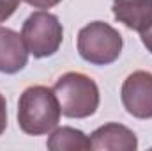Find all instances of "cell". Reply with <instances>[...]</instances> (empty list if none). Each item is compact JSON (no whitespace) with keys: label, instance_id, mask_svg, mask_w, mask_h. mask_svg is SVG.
<instances>
[{"label":"cell","instance_id":"1","mask_svg":"<svg viewBox=\"0 0 152 151\" xmlns=\"http://www.w3.org/2000/svg\"><path fill=\"white\" fill-rule=\"evenodd\" d=\"M60 103L53 89L46 85L27 87L18 100V126L27 135H46L60 123Z\"/></svg>","mask_w":152,"mask_h":151},{"label":"cell","instance_id":"2","mask_svg":"<svg viewBox=\"0 0 152 151\" xmlns=\"http://www.w3.org/2000/svg\"><path fill=\"white\" fill-rule=\"evenodd\" d=\"M58 98L62 115L71 119H85L94 115L99 107V87L97 84L80 71H67L53 85Z\"/></svg>","mask_w":152,"mask_h":151},{"label":"cell","instance_id":"11","mask_svg":"<svg viewBox=\"0 0 152 151\" xmlns=\"http://www.w3.org/2000/svg\"><path fill=\"white\" fill-rule=\"evenodd\" d=\"M5 128H7V101L0 93V135L5 132Z\"/></svg>","mask_w":152,"mask_h":151},{"label":"cell","instance_id":"9","mask_svg":"<svg viewBox=\"0 0 152 151\" xmlns=\"http://www.w3.org/2000/svg\"><path fill=\"white\" fill-rule=\"evenodd\" d=\"M46 148L51 151H85L92 150L90 137H87L81 130H76L73 126H57L51 130Z\"/></svg>","mask_w":152,"mask_h":151},{"label":"cell","instance_id":"13","mask_svg":"<svg viewBox=\"0 0 152 151\" xmlns=\"http://www.w3.org/2000/svg\"><path fill=\"white\" fill-rule=\"evenodd\" d=\"M140 38H142L143 46L147 48V52H151V53H152V25L147 29V30H143V32L140 34Z\"/></svg>","mask_w":152,"mask_h":151},{"label":"cell","instance_id":"12","mask_svg":"<svg viewBox=\"0 0 152 151\" xmlns=\"http://www.w3.org/2000/svg\"><path fill=\"white\" fill-rule=\"evenodd\" d=\"M28 5L36 7V9H51L57 4H60L62 0H25Z\"/></svg>","mask_w":152,"mask_h":151},{"label":"cell","instance_id":"3","mask_svg":"<svg viewBox=\"0 0 152 151\" xmlns=\"http://www.w3.org/2000/svg\"><path fill=\"white\" fill-rule=\"evenodd\" d=\"M124 41L120 32L106 21H92L80 29L76 48L83 61L94 66H108L122 53Z\"/></svg>","mask_w":152,"mask_h":151},{"label":"cell","instance_id":"10","mask_svg":"<svg viewBox=\"0 0 152 151\" xmlns=\"http://www.w3.org/2000/svg\"><path fill=\"white\" fill-rule=\"evenodd\" d=\"M20 4H21V0H0V23L7 21L16 13Z\"/></svg>","mask_w":152,"mask_h":151},{"label":"cell","instance_id":"7","mask_svg":"<svg viewBox=\"0 0 152 151\" xmlns=\"http://www.w3.org/2000/svg\"><path fill=\"white\" fill-rule=\"evenodd\" d=\"M28 64V50L21 34L0 27V73L14 75Z\"/></svg>","mask_w":152,"mask_h":151},{"label":"cell","instance_id":"4","mask_svg":"<svg viewBox=\"0 0 152 151\" xmlns=\"http://www.w3.org/2000/svg\"><path fill=\"white\" fill-rule=\"evenodd\" d=\"M21 38L30 55L36 59H44L58 52L64 39V29L55 14L41 9L23 21Z\"/></svg>","mask_w":152,"mask_h":151},{"label":"cell","instance_id":"8","mask_svg":"<svg viewBox=\"0 0 152 151\" xmlns=\"http://www.w3.org/2000/svg\"><path fill=\"white\" fill-rule=\"evenodd\" d=\"M113 16L134 32H143L152 25V0H113Z\"/></svg>","mask_w":152,"mask_h":151},{"label":"cell","instance_id":"6","mask_svg":"<svg viewBox=\"0 0 152 151\" xmlns=\"http://www.w3.org/2000/svg\"><path fill=\"white\" fill-rule=\"evenodd\" d=\"M92 150L97 151H136L138 139L134 132L120 123H106L90 133Z\"/></svg>","mask_w":152,"mask_h":151},{"label":"cell","instance_id":"5","mask_svg":"<svg viewBox=\"0 0 152 151\" xmlns=\"http://www.w3.org/2000/svg\"><path fill=\"white\" fill-rule=\"evenodd\" d=\"M120 100L127 114L136 119H152V73L133 71L122 82Z\"/></svg>","mask_w":152,"mask_h":151}]
</instances>
